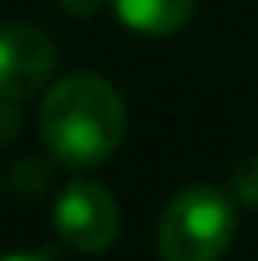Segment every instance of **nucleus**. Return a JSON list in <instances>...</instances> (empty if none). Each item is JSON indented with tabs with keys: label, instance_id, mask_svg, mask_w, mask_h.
Wrapping results in <instances>:
<instances>
[{
	"label": "nucleus",
	"instance_id": "1",
	"mask_svg": "<svg viewBox=\"0 0 258 261\" xmlns=\"http://www.w3.org/2000/svg\"><path fill=\"white\" fill-rule=\"evenodd\" d=\"M38 133L61 167H99L122 148L126 102L106 80L76 72L46 91Z\"/></svg>",
	"mask_w": 258,
	"mask_h": 261
},
{
	"label": "nucleus",
	"instance_id": "2",
	"mask_svg": "<svg viewBox=\"0 0 258 261\" xmlns=\"http://www.w3.org/2000/svg\"><path fill=\"white\" fill-rule=\"evenodd\" d=\"M236 235V204L217 186H186L159 216L163 261H220Z\"/></svg>",
	"mask_w": 258,
	"mask_h": 261
},
{
	"label": "nucleus",
	"instance_id": "3",
	"mask_svg": "<svg viewBox=\"0 0 258 261\" xmlns=\"http://www.w3.org/2000/svg\"><path fill=\"white\" fill-rule=\"evenodd\" d=\"M122 227L118 201L99 182H68L53 201V231L76 254H103Z\"/></svg>",
	"mask_w": 258,
	"mask_h": 261
},
{
	"label": "nucleus",
	"instance_id": "4",
	"mask_svg": "<svg viewBox=\"0 0 258 261\" xmlns=\"http://www.w3.org/2000/svg\"><path fill=\"white\" fill-rule=\"evenodd\" d=\"M53 42L38 27H0V102H19L46 84Z\"/></svg>",
	"mask_w": 258,
	"mask_h": 261
},
{
	"label": "nucleus",
	"instance_id": "5",
	"mask_svg": "<svg viewBox=\"0 0 258 261\" xmlns=\"http://www.w3.org/2000/svg\"><path fill=\"white\" fill-rule=\"evenodd\" d=\"M122 23L148 38H167L182 31L194 15V0H106Z\"/></svg>",
	"mask_w": 258,
	"mask_h": 261
},
{
	"label": "nucleus",
	"instance_id": "6",
	"mask_svg": "<svg viewBox=\"0 0 258 261\" xmlns=\"http://www.w3.org/2000/svg\"><path fill=\"white\" fill-rule=\"evenodd\" d=\"M232 197L247 208H258V151L232 170Z\"/></svg>",
	"mask_w": 258,
	"mask_h": 261
},
{
	"label": "nucleus",
	"instance_id": "7",
	"mask_svg": "<svg viewBox=\"0 0 258 261\" xmlns=\"http://www.w3.org/2000/svg\"><path fill=\"white\" fill-rule=\"evenodd\" d=\"M103 4L106 0H61V8H65L68 15H80V19H84V15H95Z\"/></svg>",
	"mask_w": 258,
	"mask_h": 261
},
{
	"label": "nucleus",
	"instance_id": "8",
	"mask_svg": "<svg viewBox=\"0 0 258 261\" xmlns=\"http://www.w3.org/2000/svg\"><path fill=\"white\" fill-rule=\"evenodd\" d=\"M0 261H57L53 250H31V254H4Z\"/></svg>",
	"mask_w": 258,
	"mask_h": 261
}]
</instances>
